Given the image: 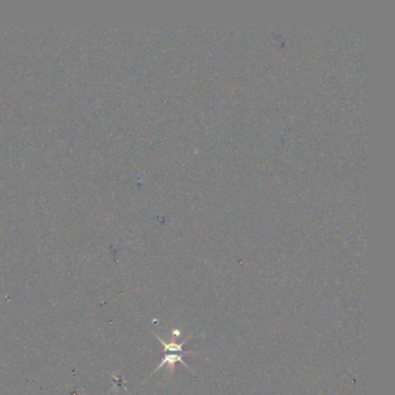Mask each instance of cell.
Returning a JSON list of instances; mask_svg holds the SVG:
<instances>
[{
  "mask_svg": "<svg viewBox=\"0 0 395 395\" xmlns=\"http://www.w3.org/2000/svg\"><path fill=\"white\" fill-rule=\"evenodd\" d=\"M178 362H179V363H182L184 366L188 367L187 364L183 362L182 356H180V355H177V354H173V353H169L168 355H165L164 358H162L161 363H160V365L156 368L155 372H157L158 370H159V368L164 367V365H169V366L174 367V365H175V364H177ZM188 368H189V367H188Z\"/></svg>",
  "mask_w": 395,
  "mask_h": 395,
  "instance_id": "1",
  "label": "cell"
}]
</instances>
